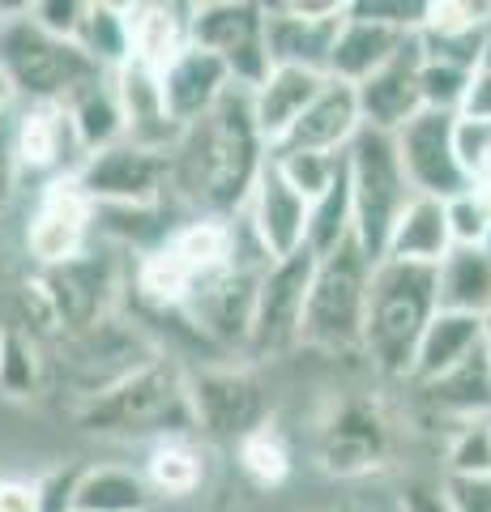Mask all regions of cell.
<instances>
[{
	"label": "cell",
	"mask_w": 491,
	"mask_h": 512,
	"mask_svg": "<svg viewBox=\"0 0 491 512\" xmlns=\"http://www.w3.org/2000/svg\"><path fill=\"white\" fill-rule=\"evenodd\" d=\"M269 146L252 116V90L235 86L171 150V201L184 218H240Z\"/></svg>",
	"instance_id": "obj_1"
},
{
	"label": "cell",
	"mask_w": 491,
	"mask_h": 512,
	"mask_svg": "<svg viewBox=\"0 0 491 512\" xmlns=\"http://www.w3.org/2000/svg\"><path fill=\"white\" fill-rule=\"evenodd\" d=\"M436 265L376 261L368 286V320H363V355L389 380H406L427 325L436 320Z\"/></svg>",
	"instance_id": "obj_2"
},
{
	"label": "cell",
	"mask_w": 491,
	"mask_h": 512,
	"mask_svg": "<svg viewBox=\"0 0 491 512\" xmlns=\"http://www.w3.org/2000/svg\"><path fill=\"white\" fill-rule=\"evenodd\" d=\"M77 423L99 436H193L197 423L188 406V372L163 355L116 389L77 402Z\"/></svg>",
	"instance_id": "obj_3"
},
{
	"label": "cell",
	"mask_w": 491,
	"mask_h": 512,
	"mask_svg": "<svg viewBox=\"0 0 491 512\" xmlns=\"http://www.w3.org/2000/svg\"><path fill=\"white\" fill-rule=\"evenodd\" d=\"M0 69L22 103H69L99 69L73 39L52 35L30 18V5L0 9Z\"/></svg>",
	"instance_id": "obj_4"
},
{
	"label": "cell",
	"mask_w": 491,
	"mask_h": 512,
	"mask_svg": "<svg viewBox=\"0 0 491 512\" xmlns=\"http://www.w3.org/2000/svg\"><path fill=\"white\" fill-rule=\"evenodd\" d=\"M376 261L351 235L342 248L316 256V274L308 291L304 346L325 355H351L363 350V320H368V286Z\"/></svg>",
	"instance_id": "obj_5"
},
{
	"label": "cell",
	"mask_w": 491,
	"mask_h": 512,
	"mask_svg": "<svg viewBox=\"0 0 491 512\" xmlns=\"http://www.w3.org/2000/svg\"><path fill=\"white\" fill-rule=\"evenodd\" d=\"M346 175H351L355 239L372 261H380L389 248L393 227H398V218L410 210V201L419 197L415 184L406 180V167H402L393 133L363 128V133L351 141V150H346Z\"/></svg>",
	"instance_id": "obj_6"
},
{
	"label": "cell",
	"mask_w": 491,
	"mask_h": 512,
	"mask_svg": "<svg viewBox=\"0 0 491 512\" xmlns=\"http://www.w3.org/2000/svg\"><path fill=\"white\" fill-rule=\"evenodd\" d=\"M163 359V346L154 342V333L141 325V320L129 316H103L99 325H90L73 338H60V372H65V384L90 402L107 389H116L129 376H137L141 367H150Z\"/></svg>",
	"instance_id": "obj_7"
},
{
	"label": "cell",
	"mask_w": 491,
	"mask_h": 512,
	"mask_svg": "<svg viewBox=\"0 0 491 512\" xmlns=\"http://www.w3.org/2000/svg\"><path fill=\"white\" fill-rule=\"evenodd\" d=\"M316 274V252L304 248L274 261L261 282L257 312H252V333L244 346V363H265L282 359L287 350L304 346V316H308V291Z\"/></svg>",
	"instance_id": "obj_8"
},
{
	"label": "cell",
	"mask_w": 491,
	"mask_h": 512,
	"mask_svg": "<svg viewBox=\"0 0 491 512\" xmlns=\"http://www.w3.org/2000/svg\"><path fill=\"white\" fill-rule=\"evenodd\" d=\"M94 218L99 205L90 201V192L82 180L73 175H56L47 180L35 197V210L26 222V252L39 269H60L90 252V235H94Z\"/></svg>",
	"instance_id": "obj_9"
},
{
	"label": "cell",
	"mask_w": 491,
	"mask_h": 512,
	"mask_svg": "<svg viewBox=\"0 0 491 512\" xmlns=\"http://www.w3.org/2000/svg\"><path fill=\"white\" fill-rule=\"evenodd\" d=\"M77 180L90 192L99 210H120V205H171V154L150 150L137 141H116L99 154H90Z\"/></svg>",
	"instance_id": "obj_10"
},
{
	"label": "cell",
	"mask_w": 491,
	"mask_h": 512,
	"mask_svg": "<svg viewBox=\"0 0 491 512\" xmlns=\"http://www.w3.org/2000/svg\"><path fill=\"white\" fill-rule=\"evenodd\" d=\"M193 43L214 52L231 69L235 86L257 90L269 73L265 47V5H235V0H214V5H193Z\"/></svg>",
	"instance_id": "obj_11"
},
{
	"label": "cell",
	"mask_w": 491,
	"mask_h": 512,
	"mask_svg": "<svg viewBox=\"0 0 491 512\" xmlns=\"http://www.w3.org/2000/svg\"><path fill=\"white\" fill-rule=\"evenodd\" d=\"M188 406H193L197 431L235 444L269 423L261 384L244 363H205L201 372H193L188 376Z\"/></svg>",
	"instance_id": "obj_12"
},
{
	"label": "cell",
	"mask_w": 491,
	"mask_h": 512,
	"mask_svg": "<svg viewBox=\"0 0 491 512\" xmlns=\"http://www.w3.org/2000/svg\"><path fill=\"white\" fill-rule=\"evenodd\" d=\"M346 9L338 0H321V5H265V47L274 69H308L329 77V60L342 35Z\"/></svg>",
	"instance_id": "obj_13"
},
{
	"label": "cell",
	"mask_w": 491,
	"mask_h": 512,
	"mask_svg": "<svg viewBox=\"0 0 491 512\" xmlns=\"http://www.w3.org/2000/svg\"><path fill=\"white\" fill-rule=\"evenodd\" d=\"M406 167V180L415 184L419 197L453 201L470 192L462 154H457V116L449 111H419L406 128L393 133Z\"/></svg>",
	"instance_id": "obj_14"
},
{
	"label": "cell",
	"mask_w": 491,
	"mask_h": 512,
	"mask_svg": "<svg viewBox=\"0 0 491 512\" xmlns=\"http://www.w3.org/2000/svg\"><path fill=\"white\" fill-rule=\"evenodd\" d=\"M248 222L252 239L265 248L269 261H287V256L308 248V222H312V201L299 197L287 184V175L278 171L274 154L265 158L257 175V188L248 197V210L240 214Z\"/></svg>",
	"instance_id": "obj_15"
},
{
	"label": "cell",
	"mask_w": 491,
	"mask_h": 512,
	"mask_svg": "<svg viewBox=\"0 0 491 512\" xmlns=\"http://www.w3.org/2000/svg\"><path fill=\"white\" fill-rule=\"evenodd\" d=\"M13 158H18V175H35L47 184L56 175L82 171L86 150L60 103H22L13 120Z\"/></svg>",
	"instance_id": "obj_16"
},
{
	"label": "cell",
	"mask_w": 491,
	"mask_h": 512,
	"mask_svg": "<svg viewBox=\"0 0 491 512\" xmlns=\"http://www.w3.org/2000/svg\"><path fill=\"white\" fill-rule=\"evenodd\" d=\"M355 94H359L363 128H376V133H398V128H406L419 116V111H427L419 35H410V43L380 73H372L368 82H359Z\"/></svg>",
	"instance_id": "obj_17"
},
{
	"label": "cell",
	"mask_w": 491,
	"mask_h": 512,
	"mask_svg": "<svg viewBox=\"0 0 491 512\" xmlns=\"http://www.w3.org/2000/svg\"><path fill=\"white\" fill-rule=\"evenodd\" d=\"M363 133V111L359 94L351 82L329 77L316 103L295 120V128L278 141L269 154H291V150H316V154H346L351 141Z\"/></svg>",
	"instance_id": "obj_18"
},
{
	"label": "cell",
	"mask_w": 491,
	"mask_h": 512,
	"mask_svg": "<svg viewBox=\"0 0 491 512\" xmlns=\"http://www.w3.org/2000/svg\"><path fill=\"white\" fill-rule=\"evenodd\" d=\"M235 90V77L223 60L205 47H188V52L163 73V99L167 116L176 120V128H193Z\"/></svg>",
	"instance_id": "obj_19"
},
{
	"label": "cell",
	"mask_w": 491,
	"mask_h": 512,
	"mask_svg": "<svg viewBox=\"0 0 491 512\" xmlns=\"http://www.w3.org/2000/svg\"><path fill=\"white\" fill-rule=\"evenodd\" d=\"M124 22H129L133 60L163 77L188 47H193V5H154V0H137L124 5Z\"/></svg>",
	"instance_id": "obj_20"
},
{
	"label": "cell",
	"mask_w": 491,
	"mask_h": 512,
	"mask_svg": "<svg viewBox=\"0 0 491 512\" xmlns=\"http://www.w3.org/2000/svg\"><path fill=\"white\" fill-rule=\"evenodd\" d=\"M406 43H410V30L385 26V22H376V18H368V13H359L351 5L346 9L338 47H334V60H329V77L359 86V82H368L372 73L385 69Z\"/></svg>",
	"instance_id": "obj_21"
},
{
	"label": "cell",
	"mask_w": 491,
	"mask_h": 512,
	"mask_svg": "<svg viewBox=\"0 0 491 512\" xmlns=\"http://www.w3.org/2000/svg\"><path fill=\"white\" fill-rule=\"evenodd\" d=\"M325 82H329L325 73L274 69L257 90H252V116H257V128H261L269 150H274L278 141L295 128V120L316 103V94L325 90Z\"/></svg>",
	"instance_id": "obj_22"
},
{
	"label": "cell",
	"mask_w": 491,
	"mask_h": 512,
	"mask_svg": "<svg viewBox=\"0 0 491 512\" xmlns=\"http://www.w3.org/2000/svg\"><path fill=\"white\" fill-rule=\"evenodd\" d=\"M483 350V316H462V312H436V320L427 325L423 342L415 350V367H410L406 384L423 389L440 376H449L453 367H462L470 355Z\"/></svg>",
	"instance_id": "obj_23"
},
{
	"label": "cell",
	"mask_w": 491,
	"mask_h": 512,
	"mask_svg": "<svg viewBox=\"0 0 491 512\" xmlns=\"http://www.w3.org/2000/svg\"><path fill=\"white\" fill-rule=\"evenodd\" d=\"M415 393L423 397L427 410H436L440 419H449L453 427L487 419L491 414V363H487V350L470 355L462 367H453L449 376L423 384V389H415Z\"/></svg>",
	"instance_id": "obj_24"
},
{
	"label": "cell",
	"mask_w": 491,
	"mask_h": 512,
	"mask_svg": "<svg viewBox=\"0 0 491 512\" xmlns=\"http://www.w3.org/2000/svg\"><path fill=\"white\" fill-rule=\"evenodd\" d=\"M449 252H453L449 205L436 197H415L410 210L398 218V227H393L385 256L389 261H410V265H440Z\"/></svg>",
	"instance_id": "obj_25"
},
{
	"label": "cell",
	"mask_w": 491,
	"mask_h": 512,
	"mask_svg": "<svg viewBox=\"0 0 491 512\" xmlns=\"http://www.w3.org/2000/svg\"><path fill=\"white\" fill-rule=\"evenodd\" d=\"M60 107L69 111V120H73V128H77V141H82L86 158L129 137V128H124V111H120V94H116V77H112V73H103V77H94V82H86L69 103H60Z\"/></svg>",
	"instance_id": "obj_26"
},
{
	"label": "cell",
	"mask_w": 491,
	"mask_h": 512,
	"mask_svg": "<svg viewBox=\"0 0 491 512\" xmlns=\"http://www.w3.org/2000/svg\"><path fill=\"white\" fill-rule=\"evenodd\" d=\"M150 483L133 466H90L73 478L69 512H146Z\"/></svg>",
	"instance_id": "obj_27"
},
{
	"label": "cell",
	"mask_w": 491,
	"mask_h": 512,
	"mask_svg": "<svg viewBox=\"0 0 491 512\" xmlns=\"http://www.w3.org/2000/svg\"><path fill=\"white\" fill-rule=\"evenodd\" d=\"M440 312L487 316L491 312V256L483 248H453L436 265Z\"/></svg>",
	"instance_id": "obj_28"
},
{
	"label": "cell",
	"mask_w": 491,
	"mask_h": 512,
	"mask_svg": "<svg viewBox=\"0 0 491 512\" xmlns=\"http://www.w3.org/2000/svg\"><path fill=\"white\" fill-rule=\"evenodd\" d=\"M325 466L334 474H363L380 466V457H385V431H380L376 414L368 410H342L334 427L325 431Z\"/></svg>",
	"instance_id": "obj_29"
},
{
	"label": "cell",
	"mask_w": 491,
	"mask_h": 512,
	"mask_svg": "<svg viewBox=\"0 0 491 512\" xmlns=\"http://www.w3.org/2000/svg\"><path fill=\"white\" fill-rule=\"evenodd\" d=\"M141 474H146L150 491L167 495V500H184V495H193L205 483V448H197L193 436L154 440Z\"/></svg>",
	"instance_id": "obj_30"
},
{
	"label": "cell",
	"mask_w": 491,
	"mask_h": 512,
	"mask_svg": "<svg viewBox=\"0 0 491 512\" xmlns=\"http://www.w3.org/2000/svg\"><path fill=\"white\" fill-rule=\"evenodd\" d=\"M73 43L82 47V52L99 64V69L107 73H120L124 64L133 60V43H129V22H124V5H107V0H99V5L82 9V22H77L73 30Z\"/></svg>",
	"instance_id": "obj_31"
},
{
	"label": "cell",
	"mask_w": 491,
	"mask_h": 512,
	"mask_svg": "<svg viewBox=\"0 0 491 512\" xmlns=\"http://www.w3.org/2000/svg\"><path fill=\"white\" fill-rule=\"evenodd\" d=\"M235 461H240V474L261 491H274L291 478V448L274 431V423L257 427L252 436L235 444Z\"/></svg>",
	"instance_id": "obj_32"
},
{
	"label": "cell",
	"mask_w": 491,
	"mask_h": 512,
	"mask_svg": "<svg viewBox=\"0 0 491 512\" xmlns=\"http://www.w3.org/2000/svg\"><path fill=\"white\" fill-rule=\"evenodd\" d=\"M47 372V359L39 355V342L30 329L0 325V389L9 397H30L39 393Z\"/></svg>",
	"instance_id": "obj_33"
},
{
	"label": "cell",
	"mask_w": 491,
	"mask_h": 512,
	"mask_svg": "<svg viewBox=\"0 0 491 512\" xmlns=\"http://www.w3.org/2000/svg\"><path fill=\"white\" fill-rule=\"evenodd\" d=\"M355 235V205H351V175H338V184L312 205V222H308V248L316 256L342 248Z\"/></svg>",
	"instance_id": "obj_34"
},
{
	"label": "cell",
	"mask_w": 491,
	"mask_h": 512,
	"mask_svg": "<svg viewBox=\"0 0 491 512\" xmlns=\"http://www.w3.org/2000/svg\"><path fill=\"white\" fill-rule=\"evenodd\" d=\"M278 171L287 175V184L308 197L312 205L338 184V175L346 167V154H316V150H291V154H274Z\"/></svg>",
	"instance_id": "obj_35"
},
{
	"label": "cell",
	"mask_w": 491,
	"mask_h": 512,
	"mask_svg": "<svg viewBox=\"0 0 491 512\" xmlns=\"http://www.w3.org/2000/svg\"><path fill=\"white\" fill-rule=\"evenodd\" d=\"M470 77H474V69L423 56V103H427V111H449V116H457V111H462Z\"/></svg>",
	"instance_id": "obj_36"
},
{
	"label": "cell",
	"mask_w": 491,
	"mask_h": 512,
	"mask_svg": "<svg viewBox=\"0 0 491 512\" xmlns=\"http://www.w3.org/2000/svg\"><path fill=\"white\" fill-rule=\"evenodd\" d=\"M457 154H462L470 188L491 201V124H474L457 116Z\"/></svg>",
	"instance_id": "obj_37"
},
{
	"label": "cell",
	"mask_w": 491,
	"mask_h": 512,
	"mask_svg": "<svg viewBox=\"0 0 491 512\" xmlns=\"http://www.w3.org/2000/svg\"><path fill=\"white\" fill-rule=\"evenodd\" d=\"M449 205V231H453V248H479L487 231H491V201L479 192H462V197L445 201Z\"/></svg>",
	"instance_id": "obj_38"
},
{
	"label": "cell",
	"mask_w": 491,
	"mask_h": 512,
	"mask_svg": "<svg viewBox=\"0 0 491 512\" xmlns=\"http://www.w3.org/2000/svg\"><path fill=\"white\" fill-rule=\"evenodd\" d=\"M0 512H52V483H43V478H0Z\"/></svg>",
	"instance_id": "obj_39"
},
{
	"label": "cell",
	"mask_w": 491,
	"mask_h": 512,
	"mask_svg": "<svg viewBox=\"0 0 491 512\" xmlns=\"http://www.w3.org/2000/svg\"><path fill=\"white\" fill-rule=\"evenodd\" d=\"M453 512H491V478L487 474H445L440 478Z\"/></svg>",
	"instance_id": "obj_40"
},
{
	"label": "cell",
	"mask_w": 491,
	"mask_h": 512,
	"mask_svg": "<svg viewBox=\"0 0 491 512\" xmlns=\"http://www.w3.org/2000/svg\"><path fill=\"white\" fill-rule=\"evenodd\" d=\"M462 120H474V124H491V64H479L466 86V99H462Z\"/></svg>",
	"instance_id": "obj_41"
},
{
	"label": "cell",
	"mask_w": 491,
	"mask_h": 512,
	"mask_svg": "<svg viewBox=\"0 0 491 512\" xmlns=\"http://www.w3.org/2000/svg\"><path fill=\"white\" fill-rule=\"evenodd\" d=\"M18 184V158H13V124H0V210Z\"/></svg>",
	"instance_id": "obj_42"
},
{
	"label": "cell",
	"mask_w": 491,
	"mask_h": 512,
	"mask_svg": "<svg viewBox=\"0 0 491 512\" xmlns=\"http://www.w3.org/2000/svg\"><path fill=\"white\" fill-rule=\"evenodd\" d=\"M406 512H453L449 500H445V487H415L402 500Z\"/></svg>",
	"instance_id": "obj_43"
},
{
	"label": "cell",
	"mask_w": 491,
	"mask_h": 512,
	"mask_svg": "<svg viewBox=\"0 0 491 512\" xmlns=\"http://www.w3.org/2000/svg\"><path fill=\"white\" fill-rule=\"evenodd\" d=\"M13 99H18V90L9 86V77H5V69H0V124L9 120V107H13Z\"/></svg>",
	"instance_id": "obj_44"
},
{
	"label": "cell",
	"mask_w": 491,
	"mask_h": 512,
	"mask_svg": "<svg viewBox=\"0 0 491 512\" xmlns=\"http://www.w3.org/2000/svg\"><path fill=\"white\" fill-rule=\"evenodd\" d=\"M483 350H487V363H491V312L483 316Z\"/></svg>",
	"instance_id": "obj_45"
}]
</instances>
